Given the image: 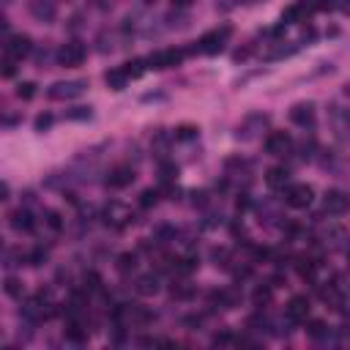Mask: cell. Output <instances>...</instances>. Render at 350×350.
Here are the masks:
<instances>
[{
	"mask_svg": "<svg viewBox=\"0 0 350 350\" xmlns=\"http://www.w3.org/2000/svg\"><path fill=\"white\" fill-rule=\"evenodd\" d=\"M230 33H233V28L230 25H222V28H216V30H208L200 41H197V47H194V52H203V55H216V52H222L225 50V44H227V38H230Z\"/></svg>",
	"mask_w": 350,
	"mask_h": 350,
	"instance_id": "obj_1",
	"label": "cell"
},
{
	"mask_svg": "<svg viewBox=\"0 0 350 350\" xmlns=\"http://www.w3.org/2000/svg\"><path fill=\"white\" fill-rule=\"evenodd\" d=\"M85 91H88L85 79H69V82H55L50 91H47V96L52 101H71V99L82 96Z\"/></svg>",
	"mask_w": 350,
	"mask_h": 350,
	"instance_id": "obj_2",
	"label": "cell"
},
{
	"mask_svg": "<svg viewBox=\"0 0 350 350\" xmlns=\"http://www.w3.org/2000/svg\"><path fill=\"white\" fill-rule=\"evenodd\" d=\"M55 58H58L60 66H66V69H77V66H82V60L88 58V50H85V44H82V41H69V44H63V47H60Z\"/></svg>",
	"mask_w": 350,
	"mask_h": 350,
	"instance_id": "obj_3",
	"label": "cell"
},
{
	"mask_svg": "<svg viewBox=\"0 0 350 350\" xmlns=\"http://www.w3.org/2000/svg\"><path fill=\"white\" fill-rule=\"evenodd\" d=\"M268 126V115H262V113H254L249 118H244V123L238 126V132H235V140H241V142H249L254 140L257 134L262 132Z\"/></svg>",
	"mask_w": 350,
	"mask_h": 350,
	"instance_id": "obj_4",
	"label": "cell"
},
{
	"mask_svg": "<svg viewBox=\"0 0 350 350\" xmlns=\"http://www.w3.org/2000/svg\"><path fill=\"white\" fill-rule=\"evenodd\" d=\"M312 186L307 184H290L285 189V203L290 205V208H309L312 205Z\"/></svg>",
	"mask_w": 350,
	"mask_h": 350,
	"instance_id": "obj_5",
	"label": "cell"
},
{
	"mask_svg": "<svg viewBox=\"0 0 350 350\" xmlns=\"http://www.w3.org/2000/svg\"><path fill=\"white\" fill-rule=\"evenodd\" d=\"M350 208V197L345 192H339V189H331V192H325L323 197V211L331 213V216H342V213H347Z\"/></svg>",
	"mask_w": 350,
	"mask_h": 350,
	"instance_id": "obj_6",
	"label": "cell"
},
{
	"mask_svg": "<svg viewBox=\"0 0 350 350\" xmlns=\"http://www.w3.org/2000/svg\"><path fill=\"white\" fill-rule=\"evenodd\" d=\"M312 11H317V3H315V0H296V3L288 6V11L282 14V22H285V25H293V22H304Z\"/></svg>",
	"mask_w": 350,
	"mask_h": 350,
	"instance_id": "obj_7",
	"label": "cell"
},
{
	"mask_svg": "<svg viewBox=\"0 0 350 350\" xmlns=\"http://www.w3.org/2000/svg\"><path fill=\"white\" fill-rule=\"evenodd\" d=\"M290 148H293V140H290L288 132H271L266 137V154L268 156H285V154H290Z\"/></svg>",
	"mask_w": 350,
	"mask_h": 350,
	"instance_id": "obj_8",
	"label": "cell"
},
{
	"mask_svg": "<svg viewBox=\"0 0 350 350\" xmlns=\"http://www.w3.org/2000/svg\"><path fill=\"white\" fill-rule=\"evenodd\" d=\"M290 121L301 126V129H312L315 126V104L312 101H301V104L290 107Z\"/></svg>",
	"mask_w": 350,
	"mask_h": 350,
	"instance_id": "obj_9",
	"label": "cell"
},
{
	"mask_svg": "<svg viewBox=\"0 0 350 350\" xmlns=\"http://www.w3.org/2000/svg\"><path fill=\"white\" fill-rule=\"evenodd\" d=\"M184 60V50H159V52H154L148 58V63H150V69H172V66H178V63Z\"/></svg>",
	"mask_w": 350,
	"mask_h": 350,
	"instance_id": "obj_10",
	"label": "cell"
},
{
	"mask_svg": "<svg viewBox=\"0 0 350 350\" xmlns=\"http://www.w3.org/2000/svg\"><path fill=\"white\" fill-rule=\"evenodd\" d=\"M30 50H33V44H30L28 36H22V33L9 36V44H6V55H9V58L22 60V58H28V55H30Z\"/></svg>",
	"mask_w": 350,
	"mask_h": 350,
	"instance_id": "obj_11",
	"label": "cell"
},
{
	"mask_svg": "<svg viewBox=\"0 0 350 350\" xmlns=\"http://www.w3.org/2000/svg\"><path fill=\"white\" fill-rule=\"evenodd\" d=\"M104 216H107L110 225H115V227H126L129 222H134V213L126 208V205H121V203H110Z\"/></svg>",
	"mask_w": 350,
	"mask_h": 350,
	"instance_id": "obj_12",
	"label": "cell"
},
{
	"mask_svg": "<svg viewBox=\"0 0 350 350\" xmlns=\"http://www.w3.org/2000/svg\"><path fill=\"white\" fill-rule=\"evenodd\" d=\"M285 312H288V320H290V323H304L307 317H309V298H304V296H293Z\"/></svg>",
	"mask_w": 350,
	"mask_h": 350,
	"instance_id": "obj_13",
	"label": "cell"
},
{
	"mask_svg": "<svg viewBox=\"0 0 350 350\" xmlns=\"http://www.w3.org/2000/svg\"><path fill=\"white\" fill-rule=\"evenodd\" d=\"M132 181H134V170H132V167H126V164L110 170V175H107V186L110 189H126Z\"/></svg>",
	"mask_w": 350,
	"mask_h": 350,
	"instance_id": "obj_14",
	"label": "cell"
},
{
	"mask_svg": "<svg viewBox=\"0 0 350 350\" xmlns=\"http://www.w3.org/2000/svg\"><path fill=\"white\" fill-rule=\"evenodd\" d=\"M30 14L38 22H52L55 19V3L52 0H30Z\"/></svg>",
	"mask_w": 350,
	"mask_h": 350,
	"instance_id": "obj_15",
	"label": "cell"
},
{
	"mask_svg": "<svg viewBox=\"0 0 350 350\" xmlns=\"http://www.w3.org/2000/svg\"><path fill=\"white\" fill-rule=\"evenodd\" d=\"M266 184L271 189L290 186V170H288V167H271V170L266 172Z\"/></svg>",
	"mask_w": 350,
	"mask_h": 350,
	"instance_id": "obj_16",
	"label": "cell"
},
{
	"mask_svg": "<svg viewBox=\"0 0 350 350\" xmlns=\"http://www.w3.org/2000/svg\"><path fill=\"white\" fill-rule=\"evenodd\" d=\"M9 219H11V227L17 230V233H30V230L36 227V222H33V216H30L28 211H22V208H19V211H14V213H11Z\"/></svg>",
	"mask_w": 350,
	"mask_h": 350,
	"instance_id": "obj_17",
	"label": "cell"
},
{
	"mask_svg": "<svg viewBox=\"0 0 350 350\" xmlns=\"http://www.w3.org/2000/svg\"><path fill=\"white\" fill-rule=\"evenodd\" d=\"M123 312L129 315V320L137 323V325H148L150 320H154V315H150L145 307H140V304H129V307L123 309Z\"/></svg>",
	"mask_w": 350,
	"mask_h": 350,
	"instance_id": "obj_18",
	"label": "cell"
},
{
	"mask_svg": "<svg viewBox=\"0 0 350 350\" xmlns=\"http://www.w3.org/2000/svg\"><path fill=\"white\" fill-rule=\"evenodd\" d=\"M134 288H137V293H140V296H154V293H159V276H154V274H145V276H140Z\"/></svg>",
	"mask_w": 350,
	"mask_h": 350,
	"instance_id": "obj_19",
	"label": "cell"
},
{
	"mask_svg": "<svg viewBox=\"0 0 350 350\" xmlns=\"http://www.w3.org/2000/svg\"><path fill=\"white\" fill-rule=\"evenodd\" d=\"M104 82L113 88V91H121V88H126V82H129V77H126L123 69H113L104 74Z\"/></svg>",
	"mask_w": 350,
	"mask_h": 350,
	"instance_id": "obj_20",
	"label": "cell"
},
{
	"mask_svg": "<svg viewBox=\"0 0 350 350\" xmlns=\"http://www.w3.org/2000/svg\"><path fill=\"white\" fill-rule=\"evenodd\" d=\"M137 268V254H132V252H123V254H118V271L121 274H129Z\"/></svg>",
	"mask_w": 350,
	"mask_h": 350,
	"instance_id": "obj_21",
	"label": "cell"
},
{
	"mask_svg": "<svg viewBox=\"0 0 350 350\" xmlns=\"http://www.w3.org/2000/svg\"><path fill=\"white\" fill-rule=\"evenodd\" d=\"M123 71H126V77H129V79H137L142 71H145V60H129V63H123Z\"/></svg>",
	"mask_w": 350,
	"mask_h": 350,
	"instance_id": "obj_22",
	"label": "cell"
},
{
	"mask_svg": "<svg viewBox=\"0 0 350 350\" xmlns=\"http://www.w3.org/2000/svg\"><path fill=\"white\" fill-rule=\"evenodd\" d=\"M66 337H69L71 342H85V337H88V334L82 331V325H79L77 320H71V323L66 325Z\"/></svg>",
	"mask_w": 350,
	"mask_h": 350,
	"instance_id": "obj_23",
	"label": "cell"
},
{
	"mask_svg": "<svg viewBox=\"0 0 350 350\" xmlns=\"http://www.w3.org/2000/svg\"><path fill=\"white\" fill-rule=\"evenodd\" d=\"M296 268H298V274L304 276V279H312V276H315V268H317V262H315V260H309V257H307V260L301 257Z\"/></svg>",
	"mask_w": 350,
	"mask_h": 350,
	"instance_id": "obj_24",
	"label": "cell"
},
{
	"mask_svg": "<svg viewBox=\"0 0 350 350\" xmlns=\"http://www.w3.org/2000/svg\"><path fill=\"white\" fill-rule=\"evenodd\" d=\"M91 118V107H74L66 113V121H88Z\"/></svg>",
	"mask_w": 350,
	"mask_h": 350,
	"instance_id": "obj_25",
	"label": "cell"
},
{
	"mask_svg": "<svg viewBox=\"0 0 350 350\" xmlns=\"http://www.w3.org/2000/svg\"><path fill=\"white\" fill-rule=\"evenodd\" d=\"M159 203V192L156 189H145V192L140 194V205L142 208H150V205H156Z\"/></svg>",
	"mask_w": 350,
	"mask_h": 350,
	"instance_id": "obj_26",
	"label": "cell"
},
{
	"mask_svg": "<svg viewBox=\"0 0 350 350\" xmlns=\"http://www.w3.org/2000/svg\"><path fill=\"white\" fill-rule=\"evenodd\" d=\"M17 96L25 99V101L33 99V96H36V85H33V82H19V85H17Z\"/></svg>",
	"mask_w": 350,
	"mask_h": 350,
	"instance_id": "obj_27",
	"label": "cell"
},
{
	"mask_svg": "<svg viewBox=\"0 0 350 350\" xmlns=\"http://www.w3.org/2000/svg\"><path fill=\"white\" fill-rule=\"evenodd\" d=\"M6 293H9L11 298H22L25 288H22V282H17V279H6Z\"/></svg>",
	"mask_w": 350,
	"mask_h": 350,
	"instance_id": "obj_28",
	"label": "cell"
},
{
	"mask_svg": "<svg viewBox=\"0 0 350 350\" xmlns=\"http://www.w3.org/2000/svg\"><path fill=\"white\" fill-rule=\"evenodd\" d=\"M252 298H254V304H257V307H262V304H268V301H271V290H268V288H257Z\"/></svg>",
	"mask_w": 350,
	"mask_h": 350,
	"instance_id": "obj_29",
	"label": "cell"
},
{
	"mask_svg": "<svg viewBox=\"0 0 350 350\" xmlns=\"http://www.w3.org/2000/svg\"><path fill=\"white\" fill-rule=\"evenodd\" d=\"M28 260H30V266H41V262L47 260V249H41V246H36V249L28 254Z\"/></svg>",
	"mask_w": 350,
	"mask_h": 350,
	"instance_id": "obj_30",
	"label": "cell"
},
{
	"mask_svg": "<svg viewBox=\"0 0 350 350\" xmlns=\"http://www.w3.org/2000/svg\"><path fill=\"white\" fill-rule=\"evenodd\" d=\"M192 296H194V288H186V285H181V288H172V298L186 301V298H192Z\"/></svg>",
	"mask_w": 350,
	"mask_h": 350,
	"instance_id": "obj_31",
	"label": "cell"
},
{
	"mask_svg": "<svg viewBox=\"0 0 350 350\" xmlns=\"http://www.w3.org/2000/svg\"><path fill=\"white\" fill-rule=\"evenodd\" d=\"M323 334H325V323L323 320H312V323H309V337L320 339Z\"/></svg>",
	"mask_w": 350,
	"mask_h": 350,
	"instance_id": "obj_32",
	"label": "cell"
},
{
	"mask_svg": "<svg viewBox=\"0 0 350 350\" xmlns=\"http://www.w3.org/2000/svg\"><path fill=\"white\" fill-rule=\"evenodd\" d=\"M44 216H47V225H50L52 230H60V227H63V222H60V213H55V211H47Z\"/></svg>",
	"mask_w": 350,
	"mask_h": 350,
	"instance_id": "obj_33",
	"label": "cell"
},
{
	"mask_svg": "<svg viewBox=\"0 0 350 350\" xmlns=\"http://www.w3.org/2000/svg\"><path fill=\"white\" fill-rule=\"evenodd\" d=\"M197 134V129H192V126H181L178 132H175V140H192Z\"/></svg>",
	"mask_w": 350,
	"mask_h": 350,
	"instance_id": "obj_34",
	"label": "cell"
},
{
	"mask_svg": "<svg viewBox=\"0 0 350 350\" xmlns=\"http://www.w3.org/2000/svg\"><path fill=\"white\" fill-rule=\"evenodd\" d=\"M52 126V115H38L36 118V132H47Z\"/></svg>",
	"mask_w": 350,
	"mask_h": 350,
	"instance_id": "obj_35",
	"label": "cell"
},
{
	"mask_svg": "<svg viewBox=\"0 0 350 350\" xmlns=\"http://www.w3.org/2000/svg\"><path fill=\"white\" fill-rule=\"evenodd\" d=\"M99 282H101L99 274H93V271L85 274V290H99Z\"/></svg>",
	"mask_w": 350,
	"mask_h": 350,
	"instance_id": "obj_36",
	"label": "cell"
},
{
	"mask_svg": "<svg viewBox=\"0 0 350 350\" xmlns=\"http://www.w3.org/2000/svg\"><path fill=\"white\" fill-rule=\"evenodd\" d=\"M227 257H230V252H227V249H213V260H216V266L227 268Z\"/></svg>",
	"mask_w": 350,
	"mask_h": 350,
	"instance_id": "obj_37",
	"label": "cell"
},
{
	"mask_svg": "<svg viewBox=\"0 0 350 350\" xmlns=\"http://www.w3.org/2000/svg\"><path fill=\"white\" fill-rule=\"evenodd\" d=\"M14 58H9V55H6V63H3V77H14V71H17V66H14Z\"/></svg>",
	"mask_w": 350,
	"mask_h": 350,
	"instance_id": "obj_38",
	"label": "cell"
},
{
	"mask_svg": "<svg viewBox=\"0 0 350 350\" xmlns=\"http://www.w3.org/2000/svg\"><path fill=\"white\" fill-rule=\"evenodd\" d=\"M175 175H178V167H172V164H164V167H162V178H164V181H172Z\"/></svg>",
	"mask_w": 350,
	"mask_h": 350,
	"instance_id": "obj_39",
	"label": "cell"
},
{
	"mask_svg": "<svg viewBox=\"0 0 350 350\" xmlns=\"http://www.w3.org/2000/svg\"><path fill=\"white\" fill-rule=\"evenodd\" d=\"M230 342H235L233 339V334H216V337H213V345H230Z\"/></svg>",
	"mask_w": 350,
	"mask_h": 350,
	"instance_id": "obj_40",
	"label": "cell"
},
{
	"mask_svg": "<svg viewBox=\"0 0 350 350\" xmlns=\"http://www.w3.org/2000/svg\"><path fill=\"white\" fill-rule=\"evenodd\" d=\"M317 3V11H331V9H337V0H315Z\"/></svg>",
	"mask_w": 350,
	"mask_h": 350,
	"instance_id": "obj_41",
	"label": "cell"
},
{
	"mask_svg": "<svg viewBox=\"0 0 350 350\" xmlns=\"http://www.w3.org/2000/svg\"><path fill=\"white\" fill-rule=\"evenodd\" d=\"M337 6H339L345 14H350V0H337Z\"/></svg>",
	"mask_w": 350,
	"mask_h": 350,
	"instance_id": "obj_42",
	"label": "cell"
},
{
	"mask_svg": "<svg viewBox=\"0 0 350 350\" xmlns=\"http://www.w3.org/2000/svg\"><path fill=\"white\" fill-rule=\"evenodd\" d=\"M249 208V200H246V197H241V200H238V211H246Z\"/></svg>",
	"mask_w": 350,
	"mask_h": 350,
	"instance_id": "obj_43",
	"label": "cell"
},
{
	"mask_svg": "<svg viewBox=\"0 0 350 350\" xmlns=\"http://www.w3.org/2000/svg\"><path fill=\"white\" fill-rule=\"evenodd\" d=\"M170 3H172V6H178V9H184V6H189L192 0H170Z\"/></svg>",
	"mask_w": 350,
	"mask_h": 350,
	"instance_id": "obj_44",
	"label": "cell"
},
{
	"mask_svg": "<svg viewBox=\"0 0 350 350\" xmlns=\"http://www.w3.org/2000/svg\"><path fill=\"white\" fill-rule=\"evenodd\" d=\"M238 3H246V6H252V3H260V0H238Z\"/></svg>",
	"mask_w": 350,
	"mask_h": 350,
	"instance_id": "obj_45",
	"label": "cell"
},
{
	"mask_svg": "<svg viewBox=\"0 0 350 350\" xmlns=\"http://www.w3.org/2000/svg\"><path fill=\"white\" fill-rule=\"evenodd\" d=\"M347 260H350V246H347Z\"/></svg>",
	"mask_w": 350,
	"mask_h": 350,
	"instance_id": "obj_46",
	"label": "cell"
},
{
	"mask_svg": "<svg viewBox=\"0 0 350 350\" xmlns=\"http://www.w3.org/2000/svg\"><path fill=\"white\" fill-rule=\"evenodd\" d=\"M145 3H154V0H145Z\"/></svg>",
	"mask_w": 350,
	"mask_h": 350,
	"instance_id": "obj_47",
	"label": "cell"
}]
</instances>
